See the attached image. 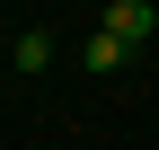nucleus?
<instances>
[{"instance_id": "f257e3e1", "label": "nucleus", "mask_w": 159, "mask_h": 150, "mask_svg": "<svg viewBox=\"0 0 159 150\" xmlns=\"http://www.w3.org/2000/svg\"><path fill=\"white\" fill-rule=\"evenodd\" d=\"M106 35H124V44H150V35H159V9H150V0H106Z\"/></svg>"}, {"instance_id": "7ed1b4c3", "label": "nucleus", "mask_w": 159, "mask_h": 150, "mask_svg": "<svg viewBox=\"0 0 159 150\" xmlns=\"http://www.w3.org/2000/svg\"><path fill=\"white\" fill-rule=\"evenodd\" d=\"M44 62H53V35L27 27V35H18V71H44Z\"/></svg>"}, {"instance_id": "f03ea898", "label": "nucleus", "mask_w": 159, "mask_h": 150, "mask_svg": "<svg viewBox=\"0 0 159 150\" xmlns=\"http://www.w3.org/2000/svg\"><path fill=\"white\" fill-rule=\"evenodd\" d=\"M80 62H89V71H124V62H133V44H124V35H106V27H97L89 44H80Z\"/></svg>"}]
</instances>
